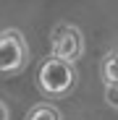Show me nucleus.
<instances>
[{
  "label": "nucleus",
  "mask_w": 118,
  "mask_h": 120,
  "mask_svg": "<svg viewBox=\"0 0 118 120\" xmlns=\"http://www.w3.org/2000/svg\"><path fill=\"white\" fill-rule=\"evenodd\" d=\"M26 120H63V117L53 105H34L26 112Z\"/></svg>",
  "instance_id": "5"
},
{
  "label": "nucleus",
  "mask_w": 118,
  "mask_h": 120,
  "mask_svg": "<svg viewBox=\"0 0 118 120\" xmlns=\"http://www.w3.org/2000/svg\"><path fill=\"white\" fill-rule=\"evenodd\" d=\"M29 63V45L18 29L0 31V76H16Z\"/></svg>",
  "instance_id": "2"
},
{
  "label": "nucleus",
  "mask_w": 118,
  "mask_h": 120,
  "mask_svg": "<svg viewBox=\"0 0 118 120\" xmlns=\"http://www.w3.org/2000/svg\"><path fill=\"white\" fill-rule=\"evenodd\" d=\"M84 52V37L76 26L71 24H61L55 26L50 34V57L63 60V63H76Z\"/></svg>",
  "instance_id": "3"
},
{
  "label": "nucleus",
  "mask_w": 118,
  "mask_h": 120,
  "mask_svg": "<svg viewBox=\"0 0 118 120\" xmlns=\"http://www.w3.org/2000/svg\"><path fill=\"white\" fill-rule=\"evenodd\" d=\"M0 120H8V107H5V102H0Z\"/></svg>",
  "instance_id": "6"
},
{
  "label": "nucleus",
  "mask_w": 118,
  "mask_h": 120,
  "mask_svg": "<svg viewBox=\"0 0 118 120\" xmlns=\"http://www.w3.org/2000/svg\"><path fill=\"white\" fill-rule=\"evenodd\" d=\"M100 76L108 89H118V50L108 52L102 57V65H100Z\"/></svg>",
  "instance_id": "4"
},
{
  "label": "nucleus",
  "mask_w": 118,
  "mask_h": 120,
  "mask_svg": "<svg viewBox=\"0 0 118 120\" xmlns=\"http://www.w3.org/2000/svg\"><path fill=\"white\" fill-rule=\"evenodd\" d=\"M37 86L47 99H63L73 91L76 86V68L71 63H63V60L47 57L42 65H39L37 73Z\"/></svg>",
  "instance_id": "1"
}]
</instances>
